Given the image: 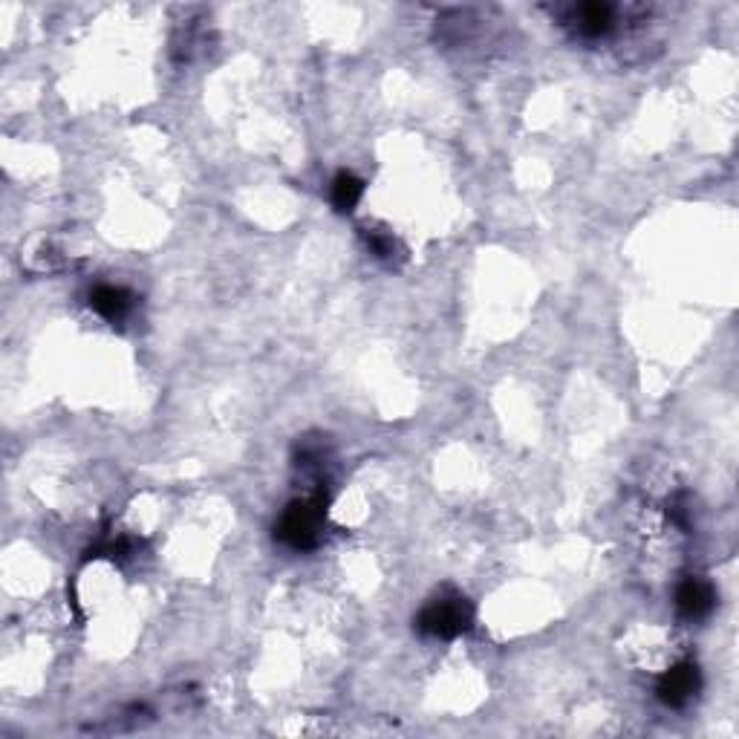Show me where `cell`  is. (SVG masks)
Segmentation results:
<instances>
[{
    "label": "cell",
    "instance_id": "5",
    "mask_svg": "<svg viewBox=\"0 0 739 739\" xmlns=\"http://www.w3.org/2000/svg\"><path fill=\"white\" fill-rule=\"evenodd\" d=\"M90 306L107 321H122L133 306V298L122 286H96L90 295Z\"/></svg>",
    "mask_w": 739,
    "mask_h": 739
},
{
    "label": "cell",
    "instance_id": "1",
    "mask_svg": "<svg viewBox=\"0 0 739 739\" xmlns=\"http://www.w3.org/2000/svg\"><path fill=\"white\" fill-rule=\"evenodd\" d=\"M324 517H327V497L324 491H318L309 500H295L289 503V509L283 511L278 526H275V537L283 540L292 549H315L321 540V529H324Z\"/></svg>",
    "mask_w": 739,
    "mask_h": 739
},
{
    "label": "cell",
    "instance_id": "2",
    "mask_svg": "<svg viewBox=\"0 0 739 739\" xmlns=\"http://www.w3.org/2000/svg\"><path fill=\"white\" fill-rule=\"evenodd\" d=\"M474 624V607L462 595H442L434 598L416 618V630L422 636L457 638L468 633Z\"/></svg>",
    "mask_w": 739,
    "mask_h": 739
},
{
    "label": "cell",
    "instance_id": "7",
    "mask_svg": "<svg viewBox=\"0 0 739 739\" xmlns=\"http://www.w3.org/2000/svg\"><path fill=\"white\" fill-rule=\"evenodd\" d=\"M361 194H364V182L356 174L341 171L338 177L332 179V205H335V211L350 214L358 205V200H361Z\"/></svg>",
    "mask_w": 739,
    "mask_h": 739
},
{
    "label": "cell",
    "instance_id": "6",
    "mask_svg": "<svg viewBox=\"0 0 739 739\" xmlns=\"http://www.w3.org/2000/svg\"><path fill=\"white\" fill-rule=\"evenodd\" d=\"M575 21H578V29L587 38H601L612 29V6H607V3H584V6H578Z\"/></svg>",
    "mask_w": 739,
    "mask_h": 739
},
{
    "label": "cell",
    "instance_id": "8",
    "mask_svg": "<svg viewBox=\"0 0 739 739\" xmlns=\"http://www.w3.org/2000/svg\"><path fill=\"white\" fill-rule=\"evenodd\" d=\"M364 240H367L370 252L379 257V260H393V257H399V243L393 240V234H384V231H367V234H364Z\"/></svg>",
    "mask_w": 739,
    "mask_h": 739
},
{
    "label": "cell",
    "instance_id": "4",
    "mask_svg": "<svg viewBox=\"0 0 739 739\" xmlns=\"http://www.w3.org/2000/svg\"><path fill=\"white\" fill-rule=\"evenodd\" d=\"M716 604V592L708 581L702 578H688L682 581V587L676 589V607H679V615L682 618H705L708 612L714 610Z\"/></svg>",
    "mask_w": 739,
    "mask_h": 739
},
{
    "label": "cell",
    "instance_id": "3",
    "mask_svg": "<svg viewBox=\"0 0 739 739\" xmlns=\"http://www.w3.org/2000/svg\"><path fill=\"white\" fill-rule=\"evenodd\" d=\"M696 690H699V667L696 664H676L673 670H667L662 679H659V699H662L664 705H670V708H682V705H688L690 699L696 696Z\"/></svg>",
    "mask_w": 739,
    "mask_h": 739
}]
</instances>
